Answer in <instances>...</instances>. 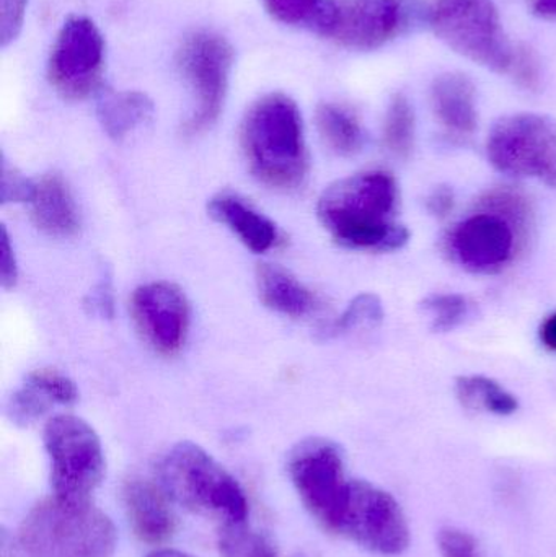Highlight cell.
<instances>
[{"label":"cell","instance_id":"obj_28","mask_svg":"<svg viewBox=\"0 0 556 557\" xmlns=\"http://www.w3.org/2000/svg\"><path fill=\"white\" fill-rule=\"evenodd\" d=\"M219 549L222 557H277L274 546L245 522L222 527Z\"/></svg>","mask_w":556,"mask_h":557},{"label":"cell","instance_id":"obj_3","mask_svg":"<svg viewBox=\"0 0 556 557\" xmlns=\"http://www.w3.org/2000/svg\"><path fill=\"white\" fill-rule=\"evenodd\" d=\"M160 487L183 509L225 525L244 523L248 503L234 476L205 448L182 442L159 465Z\"/></svg>","mask_w":556,"mask_h":557},{"label":"cell","instance_id":"obj_11","mask_svg":"<svg viewBox=\"0 0 556 557\" xmlns=\"http://www.w3.org/2000/svg\"><path fill=\"white\" fill-rule=\"evenodd\" d=\"M447 248L453 260L469 273L496 274L509 267L524 245L508 219L479 209L450 232Z\"/></svg>","mask_w":556,"mask_h":557},{"label":"cell","instance_id":"obj_36","mask_svg":"<svg viewBox=\"0 0 556 557\" xmlns=\"http://www.w3.org/2000/svg\"><path fill=\"white\" fill-rule=\"evenodd\" d=\"M88 307L98 317L110 318L113 314V294H111L110 281H101L88 298Z\"/></svg>","mask_w":556,"mask_h":557},{"label":"cell","instance_id":"obj_10","mask_svg":"<svg viewBox=\"0 0 556 557\" xmlns=\"http://www.w3.org/2000/svg\"><path fill=\"white\" fill-rule=\"evenodd\" d=\"M232 48L222 36L199 32L180 49L178 64L195 95V110L186 121L189 136L202 133L218 121L227 94Z\"/></svg>","mask_w":556,"mask_h":557},{"label":"cell","instance_id":"obj_23","mask_svg":"<svg viewBox=\"0 0 556 557\" xmlns=\"http://www.w3.org/2000/svg\"><path fill=\"white\" fill-rule=\"evenodd\" d=\"M456 393L467 409H485L498 416H511L518 411V399L489 376H459Z\"/></svg>","mask_w":556,"mask_h":557},{"label":"cell","instance_id":"obj_33","mask_svg":"<svg viewBox=\"0 0 556 557\" xmlns=\"http://www.w3.org/2000/svg\"><path fill=\"white\" fill-rule=\"evenodd\" d=\"M28 0H0V41L3 48L18 36Z\"/></svg>","mask_w":556,"mask_h":557},{"label":"cell","instance_id":"obj_22","mask_svg":"<svg viewBox=\"0 0 556 557\" xmlns=\"http://www.w3.org/2000/svg\"><path fill=\"white\" fill-rule=\"evenodd\" d=\"M316 120L323 143L336 156L351 157L362 149L365 133L361 123L348 108L335 103L320 104Z\"/></svg>","mask_w":556,"mask_h":557},{"label":"cell","instance_id":"obj_16","mask_svg":"<svg viewBox=\"0 0 556 557\" xmlns=\"http://www.w3.org/2000/svg\"><path fill=\"white\" fill-rule=\"evenodd\" d=\"M149 481H127L123 490L124 509L140 542L162 545L175 533V517L165 494Z\"/></svg>","mask_w":556,"mask_h":557},{"label":"cell","instance_id":"obj_38","mask_svg":"<svg viewBox=\"0 0 556 557\" xmlns=\"http://www.w3.org/2000/svg\"><path fill=\"white\" fill-rule=\"evenodd\" d=\"M531 9L541 18L556 20V0H531Z\"/></svg>","mask_w":556,"mask_h":557},{"label":"cell","instance_id":"obj_4","mask_svg":"<svg viewBox=\"0 0 556 557\" xmlns=\"http://www.w3.org/2000/svg\"><path fill=\"white\" fill-rule=\"evenodd\" d=\"M116 529L91 503L52 497L29 510L16 536L20 557H111Z\"/></svg>","mask_w":556,"mask_h":557},{"label":"cell","instance_id":"obj_1","mask_svg":"<svg viewBox=\"0 0 556 557\" xmlns=\"http://www.w3.org/2000/svg\"><path fill=\"white\" fill-rule=\"evenodd\" d=\"M398 206L400 189L394 175L371 170L330 185L320 196L317 215L342 247L388 253L410 240L408 228L395 221Z\"/></svg>","mask_w":556,"mask_h":557},{"label":"cell","instance_id":"obj_5","mask_svg":"<svg viewBox=\"0 0 556 557\" xmlns=\"http://www.w3.org/2000/svg\"><path fill=\"white\" fill-rule=\"evenodd\" d=\"M428 22L464 58L496 74L511 69L516 48L493 0H431Z\"/></svg>","mask_w":556,"mask_h":557},{"label":"cell","instance_id":"obj_19","mask_svg":"<svg viewBox=\"0 0 556 557\" xmlns=\"http://www.w3.org/2000/svg\"><path fill=\"white\" fill-rule=\"evenodd\" d=\"M36 227L51 237H69L78 228V212L67 183L58 173H49L36 182L32 202Z\"/></svg>","mask_w":556,"mask_h":557},{"label":"cell","instance_id":"obj_21","mask_svg":"<svg viewBox=\"0 0 556 557\" xmlns=\"http://www.w3.org/2000/svg\"><path fill=\"white\" fill-rule=\"evenodd\" d=\"M152 114V101L140 91L108 94L98 103L101 126L113 139H123L131 131L150 120Z\"/></svg>","mask_w":556,"mask_h":557},{"label":"cell","instance_id":"obj_20","mask_svg":"<svg viewBox=\"0 0 556 557\" xmlns=\"http://www.w3.org/2000/svg\"><path fill=\"white\" fill-rule=\"evenodd\" d=\"M257 287L261 301L286 317L302 318L320 307L319 298L300 284L289 271L263 263L257 270Z\"/></svg>","mask_w":556,"mask_h":557},{"label":"cell","instance_id":"obj_13","mask_svg":"<svg viewBox=\"0 0 556 557\" xmlns=\"http://www.w3.org/2000/svg\"><path fill=\"white\" fill-rule=\"evenodd\" d=\"M335 20L326 38L346 48H381L397 38L418 18L421 10L411 0H333Z\"/></svg>","mask_w":556,"mask_h":557},{"label":"cell","instance_id":"obj_25","mask_svg":"<svg viewBox=\"0 0 556 557\" xmlns=\"http://www.w3.org/2000/svg\"><path fill=\"white\" fill-rule=\"evenodd\" d=\"M415 111L404 94L392 97L384 121V144L395 157L407 159L415 146Z\"/></svg>","mask_w":556,"mask_h":557},{"label":"cell","instance_id":"obj_6","mask_svg":"<svg viewBox=\"0 0 556 557\" xmlns=\"http://www.w3.org/2000/svg\"><path fill=\"white\" fill-rule=\"evenodd\" d=\"M45 447L54 497L90 503L104 474L103 448L94 428L77 416H54L45 428Z\"/></svg>","mask_w":556,"mask_h":557},{"label":"cell","instance_id":"obj_26","mask_svg":"<svg viewBox=\"0 0 556 557\" xmlns=\"http://www.w3.org/2000/svg\"><path fill=\"white\" fill-rule=\"evenodd\" d=\"M479 209L493 211L508 219L515 225L526 247L532 227V209L531 202L524 195L509 188L493 189L486 193L485 198L480 199Z\"/></svg>","mask_w":556,"mask_h":557},{"label":"cell","instance_id":"obj_30","mask_svg":"<svg viewBox=\"0 0 556 557\" xmlns=\"http://www.w3.org/2000/svg\"><path fill=\"white\" fill-rule=\"evenodd\" d=\"M509 72L526 90H538L541 85V62L529 46L521 45L515 49V59Z\"/></svg>","mask_w":556,"mask_h":557},{"label":"cell","instance_id":"obj_17","mask_svg":"<svg viewBox=\"0 0 556 557\" xmlns=\"http://www.w3.org/2000/svg\"><path fill=\"white\" fill-rule=\"evenodd\" d=\"M431 104L440 123L457 136H470L479 126L477 88L462 72H446L431 85Z\"/></svg>","mask_w":556,"mask_h":557},{"label":"cell","instance_id":"obj_34","mask_svg":"<svg viewBox=\"0 0 556 557\" xmlns=\"http://www.w3.org/2000/svg\"><path fill=\"white\" fill-rule=\"evenodd\" d=\"M16 276L18 271H16L15 251L10 244L9 234L2 227L0 231V282L3 287H12L15 285Z\"/></svg>","mask_w":556,"mask_h":557},{"label":"cell","instance_id":"obj_39","mask_svg":"<svg viewBox=\"0 0 556 557\" xmlns=\"http://www.w3.org/2000/svg\"><path fill=\"white\" fill-rule=\"evenodd\" d=\"M147 557H191L185 555V553L176 552V549H157V552L150 553Z\"/></svg>","mask_w":556,"mask_h":557},{"label":"cell","instance_id":"obj_8","mask_svg":"<svg viewBox=\"0 0 556 557\" xmlns=\"http://www.w3.org/2000/svg\"><path fill=\"white\" fill-rule=\"evenodd\" d=\"M333 532L378 555L398 556L410 545V529L400 504L365 481H349Z\"/></svg>","mask_w":556,"mask_h":557},{"label":"cell","instance_id":"obj_2","mask_svg":"<svg viewBox=\"0 0 556 557\" xmlns=\"http://www.w3.org/2000/svg\"><path fill=\"white\" fill-rule=\"evenodd\" d=\"M242 147L251 173L271 188H299L309 173L302 117L284 95H268L248 110Z\"/></svg>","mask_w":556,"mask_h":557},{"label":"cell","instance_id":"obj_27","mask_svg":"<svg viewBox=\"0 0 556 557\" xmlns=\"http://www.w3.org/2000/svg\"><path fill=\"white\" fill-rule=\"evenodd\" d=\"M437 333L456 330L472 313V301L459 294H433L421 304Z\"/></svg>","mask_w":556,"mask_h":557},{"label":"cell","instance_id":"obj_24","mask_svg":"<svg viewBox=\"0 0 556 557\" xmlns=\"http://www.w3.org/2000/svg\"><path fill=\"white\" fill-rule=\"evenodd\" d=\"M268 12L287 25H306L329 36L335 20L333 0H263Z\"/></svg>","mask_w":556,"mask_h":557},{"label":"cell","instance_id":"obj_14","mask_svg":"<svg viewBox=\"0 0 556 557\" xmlns=\"http://www.w3.org/2000/svg\"><path fill=\"white\" fill-rule=\"evenodd\" d=\"M136 326L144 339L160 354L182 349L189 327V304L185 294L170 282L140 285L131 300Z\"/></svg>","mask_w":556,"mask_h":557},{"label":"cell","instance_id":"obj_37","mask_svg":"<svg viewBox=\"0 0 556 557\" xmlns=\"http://www.w3.org/2000/svg\"><path fill=\"white\" fill-rule=\"evenodd\" d=\"M541 341L547 349L556 352V313L551 314L541 326Z\"/></svg>","mask_w":556,"mask_h":557},{"label":"cell","instance_id":"obj_32","mask_svg":"<svg viewBox=\"0 0 556 557\" xmlns=\"http://www.w3.org/2000/svg\"><path fill=\"white\" fill-rule=\"evenodd\" d=\"M437 542L443 557H482L475 540L462 530H441Z\"/></svg>","mask_w":556,"mask_h":557},{"label":"cell","instance_id":"obj_12","mask_svg":"<svg viewBox=\"0 0 556 557\" xmlns=\"http://www.w3.org/2000/svg\"><path fill=\"white\" fill-rule=\"evenodd\" d=\"M103 38L84 16L67 20L52 46L49 81L69 100H81L95 90L103 67Z\"/></svg>","mask_w":556,"mask_h":557},{"label":"cell","instance_id":"obj_15","mask_svg":"<svg viewBox=\"0 0 556 557\" xmlns=\"http://www.w3.org/2000/svg\"><path fill=\"white\" fill-rule=\"evenodd\" d=\"M75 383L58 370L39 369L26 375L25 382L10 396L7 414L13 424L25 425L41 419L52 406H67L77 399Z\"/></svg>","mask_w":556,"mask_h":557},{"label":"cell","instance_id":"obj_31","mask_svg":"<svg viewBox=\"0 0 556 557\" xmlns=\"http://www.w3.org/2000/svg\"><path fill=\"white\" fill-rule=\"evenodd\" d=\"M36 182L25 178L15 169H9L3 163L2 180H0V199L7 202H32L35 196Z\"/></svg>","mask_w":556,"mask_h":557},{"label":"cell","instance_id":"obj_7","mask_svg":"<svg viewBox=\"0 0 556 557\" xmlns=\"http://www.w3.org/2000/svg\"><path fill=\"white\" fill-rule=\"evenodd\" d=\"M490 163L511 178H535L556 188V123L535 113L499 117L486 140Z\"/></svg>","mask_w":556,"mask_h":557},{"label":"cell","instance_id":"obj_18","mask_svg":"<svg viewBox=\"0 0 556 557\" xmlns=\"http://www.w3.org/2000/svg\"><path fill=\"white\" fill-rule=\"evenodd\" d=\"M208 209L214 221L234 232L254 253H264L280 240L274 222L237 195L221 193L209 201Z\"/></svg>","mask_w":556,"mask_h":557},{"label":"cell","instance_id":"obj_35","mask_svg":"<svg viewBox=\"0 0 556 557\" xmlns=\"http://www.w3.org/2000/svg\"><path fill=\"white\" fill-rule=\"evenodd\" d=\"M456 205V196L449 186H437L427 199V208L437 219L447 218Z\"/></svg>","mask_w":556,"mask_h":557},{"label":"cell","instance_id":"obj_29","mask_svg":"<svg viewBox=\"0 0 556 557\" xmlns=\"http://www.w3.org/2000/svg\"><path fill=\"white\" fill-rule=\"evenodd\" d=\"M384 318L381 298L374 294H361L353 298L342 317L333 321L332 333H346L361 326H375Z\"/></svg>","mask_w":556,"mask_h":557},{"label":"cell","instance_id":"obj_9","mask_svg":"<svg viewBox=\"0 0 556 557\" xmlns=\"http://www.w3.org/2000/svg\"><path fill=\"white\" fill-rule=\"evenodd\" d=\"M287 471L304 506L333 532L349 486L338 445L319 437L300 442L289 455Z\"/></svg>","mask_w":556,"mask_h":557}]
</instances>
